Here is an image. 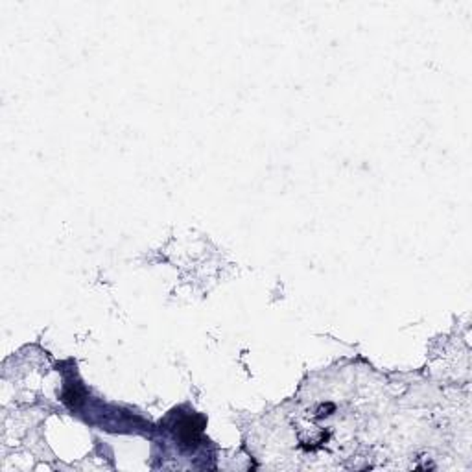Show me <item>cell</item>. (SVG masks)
Wrapping results in <instances>:
<instances>
[{
  "label": "cell",
  "mask_w": 472,
  "mask_h": 472,
  "mask_svg": "<svg viewBox=\"0 0 472 472\" xmlns=\"http://www.w3.org/2000/svg\"><path fill=\"white\" fill-rule=\"evenodd\" d=\"M205 419L203 417H185L177 423V435L183 441V445H196L203 432Z\"/></svg>",
  "instance_id": "obj_1"
}]
</instances>
